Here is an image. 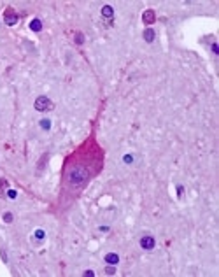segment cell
<instances>
[{
	"label": "cell",
	"instance_id": "1",
	"mask_svg": "<svg viewBox=\"0 0 219 277\" xmlns=\"http://www.w3.org/2000/svg\"><path fill=\"white\" fill-rule=\"evenodd\" d=\"M88 179H89V174L84 167H74L69 174V182L72 188H82L88 182Z\"/></svg>",
	"mask_w": 219,
	"mask_h": 277
},
{
	"label": "cell",
	"instance_id": "2",
	"mask_svg": "<svg viewBox=\"0 0 219 277\" xmlns=\"http://www.w3.org/2000/svg\"><path fill=\"white\" fill-rule=\"evenodd\" d=\"M33 105H35V111H39V112H47V111H51L54 107V104L47 97H37Z\"/></svg>",
	"mask_w": 219,
	"mask_h": 277
},
{
	"label": "cell",
	"instance_id": "3",
	"mask_svg": "<svg viewBox=\"0 0 219 277\" xmlns=\"http://www.w3.org/2000/svg\"><path fill=\"white\" fill-rule=\"evenodd\" d=\"M154 246H156L154 237H151V235H144V237L140 239V247H142V249H146V251L154 249Z\"/></svg>",
	"mask_w": 219,
	"mask_h": 277
},
{
	"label": "cell",
	"instance_id": "4",
	"mask_svg": "<svg viewBox=\"0 0 219 277\" xmlns=\"http://www.w3.org/2000/svg\"><path fill=\"white\" fill-rule=\"evenodd\" d=\"M4 21H6V25L12 26V25H16V23H18V14H16L12 9H7V11H6V14H4Z\"/></svg>",
	"mask_w": 219,
	"mask_h": 277
},
{
	"label": "cell",
	"instance_id": "5",
	"mask_svg": "<svg viewBox=\"0 0 219 277\" xmlns=\"http://www.w3.org/2000/svg\"><path fill=\"white\" fill-rule=\"evenodd\" d=\"M105 263L107 265H118L119 263V256L116 253H109V254H105Z\"/></svg>",
	"mask_w": 219,
	"mask_h": 277
},
{
	"label": "cell",
	"instance_id": "6",
	"mask_svg": "<svg viewBox=\"0 0 219 277\" xmlns=\"http://www.w3.org/2000/svg\"><path fill=\"white\" fill-rule=\"evenodd\" d=\"M142 19H144V23H146V25H151V23L156 19L154 11H151V9H149V11H146V12H144V16H142Z\"/></svg>",
	"mask_w": 219,
	"mask_h": 277
},
{
	"label": "cell",
	"instance_id": "7",
	"mask_svg": "<svg viewBox=\"0 0 219 277\" xmlns=\"http://www.w3.org/2000/svg\"><path fill=\"white\" fill-rule=\"evenodd\" d=\"M154 37H156V33H154L152 28H146V30H144V40H146V42H152Z\"/></svg>",
	"mask_w": 219,
	"mask_h": 277
},
{
	"label": "cell",
	"instance_id": "8",
	"mask_svg": "<svg viewBox=\"0 0 219 277\" xmlns=\"http://www.w3.org/2000/svg\"><path fill=\"white\" fill-rule=\"evenodd\" d=\"M102 16H103V18H109V19H111V18L114 16V9H112L111 6H103V7H102Z\"/></svg>",
	"mask_w": 219,
	"mask_h": 277
},
{
	"label": "cell",
	"instance_id": "9",
	"mask_svg": "<svg viewBox=\"0 0 219 277\" xmlns=\"http://www.w3.org/2000/svg\"><path fill=\"white\" fill-rule=\"evenodd\" d=\"M30 28H32L33 32H40V30H42V23H40V19H33V21L30 23Z\"/></svg>",
	"mask_w": 219,
	"mask_h": 277
},
{
	"label": "cell",
	"instance_id": "10",
	"mask_svg": "<svg viewBox=\"0 0 219 277\" xmlns=\"http://www.w3.org/2000/svg\"><path fill=\"white\" fill-rule=\"evenodd\" d=\"M40 126H42V130H49V128H51V121H49V119H42V121H40Z\"/></svg>",
	"mask_w": 219,
	"mask_h": 277
},
{
	"label": "cell",
	"instance_id": "11",
	"mask_svg": "<svg viewBox=\"0 0 219 277\" xmlns=\"http://www.w3.org/2000/svg\"><path fill=\"white\" fill-rule=\"evenodd\" d=\"M76 42H77V44H82V42H84V35H82V33H77V35H76Z\"/></svg>",
	"mask_w": 219,
	"mask_h": 277
},
{
	"label": "cell",
	"instance_id": "12",
	"mask_svg": "<svg viewBox=\"0 0 219 277\" xmlns=\"http://www.w3.org/2000/svg\"><path fill=\"white\" fill-rule=\"evenodd\" d=\"M4 221H6V223H11V221H12V214H11V212H6V214H4Z\"/></svg>",
	"mask_w": 219,
	"mask_h": 277
},
{
	"label": "cell",
	"instance_id": "13",
	"mask_svg": "<svg viewBox=\"0 0 219 277\" xmlns=\"http://www.w3.org/2000/svg\"><path fill=\"white\" fill-rule=\"evenodd\" d=\"M35 237H37V240H42V239H44V232H42V230H37V232H35Z\"/></svg>",
	"mask_w": 219,
	"mask_h": 277
},
{
	"label": "cell",
	"instance_id": "14",
	"mask_svg": "<svg viewBox=\"0 0 219 277\" xmlns=\"http://www.w3.org/2000/svg\"><path fill=\"white\" fill-rule=\"evenodd\" d=\"M7 195H9V198H12V200H14V198L18 197V193H16L14 190H9V191H7Z\"/></svg>",
	"mask_w": 219,
	"mask_h": 277
},
{
	"label": "cell",
	"instance_id": "15",
	"mask_svg": "<svg viewBox=\"0 0 219 277\" xmlns=\"http://www.w3.org/2000/svg\"><path fill=\"white\" fill-rule=\"evenodd\" d=\"M212 53H214V55H219V48H217V42H214V44H212Z\"/></svg>",
	"mask_w": 219,
	"mask_h": 277
},
{
	"label": "cell",
	"instance_id": "16",
	"mask_svg": "<svg viewBox=\"0 0 219 277\" xmlns=\"http://www.w3.org/2000/svg\"><path fill=\"white\" fill-rule=\"evenodd\" d=\"M125 163H133V156L126 154V156H125Z\"/></svg>",
	"mask_w": 219,
	"mask_h": 277
},
{
	"label": "cell",
	"instance_id": "17",
	"mask_svg": "<svg viewBox=\"0 0 219 277\" xmlns=\"http://www.w3.org/2000/svg\"><path fill=\"white\" fill-rule=\"evenodd\" d=\"M84 277H95V272H93V270H86V272H84Z\"/></svg>",
	"mask_w": 219,
	"mask_h": 277
},
{
	"label": "cell",
	"instance_id": "18",
	"mask_svg": "<svg viewBox=\"0 0 219 277\" xmlns=\"http://www.w3.org/2000/svg\"><path fill=\"white\" fill-rule=\"evenodd\" d=\"M105 272H107V274H114V272H116L114 265H112V267H107V268H105Z\"/></svg>",
	"mask_w": 219,
	"mask_h": 277
},
{
	"label": "cell",
	"instance_id": "19",
	"mask_svg": "<svg viewBox=\"0 0 219 277\" xmlns=\"http://www.w3.org/2000/svg\"><path fill=\"white\" fill-rule=\"evenodd\" d=\"M182 191H184V190H182V186H177V193H179V197H182Z\"/></svg>",
	"mask_w": 219,
	"mask_h": 277
}]
</instances>
